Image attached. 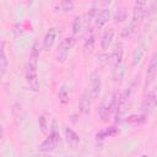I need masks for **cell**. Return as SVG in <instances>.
<instances>
[{
  "label": "cell",
  "mask_w": 157,
  "mask_h": 157,
  "mask_svg": "<svg viewBox=\"0 0 157 157\" xmlns=\"http://www.w3.org/2000/svg\"><path fill=\"white\" fill-rule=\"evenodd\" d=\"M39 53H40L39 44L34 43L32 47V50H31L29 60H28L27 66H26V82L32 91H38V88H39L38 72H37V64H38V59H39Z\"/></svg>",
  "instance_id": "1"
},
{
  "label": "cell",
  "mask_w": 157,
  "mask_h": 157,
  "mask_svg": "<svg viewBox=\"0 0 157 157\" xmlns=\"http://www.w3.org/2000/svg\"><path fill=\"white\" fill-rule=\"evenodd\" d=\"M147 2L145 1H136L135 5H134V12H132V20H131V23H130V29L134 31L136 29L141 23H142V20L146 15V11H147Z\"/></svg>",
  "instance_id": "2"
},
{
  "label": "cell",
  "mask_w": 157,
  "mask_h": 157,
  "mask_svg": "<svg viewBox=\"0 0 157 157\" xmlns=\"http://www.w3.org/2000/svg\"><path fill=\"white\" fill-rule=\"evenodd\" d=\"M117 94L114 93L112 97H110V99H108V101H104V103L101 105V108H99V112H98V114H99V118H101V120L102 121H108L109 119H110V117H112V114L114 113V110L117 109Z\"/></svg>",
  "instance_id": "3"
},
{
  "label": "cell",
  "mask_w": 157,
  "mask_h": 157,
  "mask_svg": "<svg viewBox=\"0 0 157 157\" xmlns=\"http://www.w3.org/2000/svg\"><path fill=\"white\" fill-rule=\"evenodd\" d=\"M59 140H60V135H59L58 130L56 129H52V131L49 132L48 137L39 145L38 148H39L40 152H50L56 147Z\"/></svg>",
  "instance_id": "4"
},
{
  "label": "cell",
  "mask_w": 157,
  "mask_h": 157,
  "mask_svg": "<svg viewBox=\"0 0 157 157\" xmlns=\"http://www.w3.org/2000/svg\"><path fill=\"white\" fill-rule=\"evenodd\" d=\"M76 39L75 37H65L61 39V42L59 43V47H58V54H56V60H60V61H64L67 56V53L69 50L74 47Z\"/></svg>",
  "instance_id": "5"
},
{
  "label": "cell",
  "mask_w": 157,
  "mask_h": 157,
  "mask_svg": "<svg viewBox=\"0 0 157 157\" xmlns=\"http://www.w3.org/2000/svg\"><path fill=\"white\" fill-rule=\"evenodd\" d=\"M157 105V92L156 91H150L147 92L144 98H142V103H141V109L145 113H151Z\"/></svg>",
  "instance_id": "6"
},
{
  "label": "cell",
  "mask_w": 157,
  "mask_h": 157,
  "mask_svg": "<svg viewBox=\"0 0 157 157\" xmlns=\"http://www.w3.org/2000/svg\"><path fill=\"white\" fill-rule=\"evenodd\" d=\"M157 75V53L152 54L150 63H148V67L146 71V77H145V87H150V85L155 81V77Z\"/></svg>",
  "instance_id": "7"
},
{
  "label": "cell",
  "mask_w": 157,
  "mask_h": 157,
  "mask_svg": "<svg viewBox=\"0 0 157 157\" xmlns=\"http://www.w3.org/2000/svg\"><path fill=\"white\" fill-rule=\"evenodd\" d=\"M130 92H131V88L125 90V91L120 94V97H119V99H118L117 109H115L117 120H120V118L124 115V113H125V110H126V105H128V99H129Z\"/></svg>",
  "instance_id": "8"
},
{
  "label": "cell",
  "mask_w": 157,
  "mask_h": 157,
  "mask_svg": "<svg viewBox=\"0 0 157 157\" xmlns=\"http://www.w3.org/2000/svg\"><path fill=\"white\" fill-rule=\"evenodd\" d=\"M101 87H102V81L101 76L96 72L91 74V85H90V94L93 98H97L101 93Z\"/></svg>",
  "instance_id": "9"
},
{
  "label": "cell",
  "mask_w": 157,
  "mask_h": 157,
  "mask_svg": "<svg viewBox=\"0 0 157 157\" xmlns=\"http://www.w3.org/2000/svg\"><path fill=\"white\" fill-rule=\"evenodd\" d=\"M91 104H92V97L90 94V92H83L81 94L80 98V103H78V109L82 114H90L91 112Z\"/></svg>",
  "instance_id": "10"
},
{
  "label": "cell",
  "mask_w": 157,
  "mask_h": 157,
  "mask_svg": "<svg viewBox=\"0 0 157 157\" xmlns=\"http://www.w3.org/2000/svg\"><path fill=\"white\" fill-rule=\"evenodd\" d=\"M123 54H124V49H123V43L119 42L115 44L112 54H110V63L114 65V66H118L121 64V60H123Z\"/></svg>",
  "instance_id": "11"
},
{
  "label": "cell",
  "mask_w": 157,
  "mask_h": 157,
  "mask_svg": "<svg viewBox=\"0 0 157 157\" xmlns=\"http://www.w3.org/2000/svg\"><path fill=\"white\" fill-rule=\"evenodd\" d=\"M109 18H110V10H109V9H103V10H101V11L97 13L96 18H94V26H96V28H98V29L103 28V27L105 26V23L108 22Z\"/></svg>",
  "instance_id": "12"
},
{
  "label": "cell",
  "mask_w": 157,
  "mask_h": 157,
  "mask_svg": "<svg viewBox=\"0 0 157 157\" xmlns=\"http://www.w3.org/2000/svg\"><path fill=\"white\" fill-rule=\"evenodd\" d=\"M55 39H56V29L55 28H50L45 33V36H44V39H43V49L44 50H49L53 47Z\"/></svg>",
  "instance_id": "13"
},
{
  "label": "cell",
  "mask_w": 157,
  "mask_h": 157,
  "mask_svg": "<svg viewBox=\"0 0 157 157\" xmlns=\"http://www.w3.org/2000/svg\"><path fill=\"white\" fill-rule=\"evenodd\" d=\"M113 39H114V29L113 28H107L104 31L103 36H102V39H101V47H102V49L103 50L108 49L109 45L112 44Z\"/></svg>",
  "instance_id": "14"
},
{
  "label": "cell",
  "mask_w": 157,
  "mask_h": 157,
  "mask_svg": "<svg viewBox=\"0 0 157 157\" xmlns=\"http://www.w3.org/2000/svg\"><path fill=\"white\" fill-rule=\"evenodd\" d=\"M65 137H66L67 144H69L70 146H72V147H75V146L80 142V136H78L71 128H69V126L65 128Z\"/></svg>",
  "instance_id": "15"
},
{
  "label": "cell",
  "mask_w": 157,
  "mask_h": 157,
  "mask_svg": "<svg viewBox=\"0 0 157 157\" xmlns=\"http://www.w3.org/2000/svg\"><path fill=\"white\" fill-rule=\"evenodd\" d=\"M38 124H39L40 130L47 134L49 131V126H50V117L48 114H42L38 119Z\"/></svg>",
  "instance_id": "16"
},
{
  "label": "cell",
  "mask_w": 157,
  "mask_h": 157,
  "mask_svg": "<svg viewBox=\"0 0 157 157\" xmlns=\"http://www.w3.org/2000/svg\"><path fill=\"white\" fill-rule=\"evenodd\" d=\"M94 43H96V36L94 34H90L86 38L85 43H83V52H85V54H90L93 50Z\"/></svg>",
  "instance_id": "17"
},
{
  "label": "cell",
  "mask_w": 157,
  "mask_h": 157,
  "mask_svg": "<svg viewBox=\"0 0 157 157\" xmlns=\"http://www.w3.org/2000/svg\"><path fill=\"white\" fill-rule=\"evenodd\" d=\"M144 53H145V49H144V44H140L137 45L134 52H132V64L136 65L137 63H140V60L142 59L144 56Z\"/></svg>",
  "instance_id": "18"
},
{
  "label": "cell",
  "mask_w": 157,
  "mask_h": 157,
  "mask_svg": "<svg viewBox=\"0 0 157 157\" xmlns=\"http://www.w3.org/2000/svg\"><path fill=\"white\" fill-rule=\"evenodd\" d=\"M6 69H7V56H6L4 45H2V48H1V58H0V75H1V77L5 76Z\"/></svg>",
  "instance_id": "19"
},
{
  "label": "cell",
  "mask_w": 157,
  "mask_h": 157,
  "mask_svg": "<svg viewBox=\"0 0 157 157\" xmlns=\"http://www.w3.org/2000/svg\"><path fill=\"white\" fill-rule=\"evenodd\" d=\"M72 7H74V2L72 1H60L59 4L55 5V9L58 11H64V12L71 11Z\"/></svg>",
  "instance_id": "20"
},
{
  "label": "cell",
  "mask_w": 157,
  "mask_h": 157,
  "mask_svg": "<svg viewBox=\"0 0 157 157\" xmlns=\"http://www.w3.org/2000/svg\"><path fill=\"white\" fill-rule=\"evenodd\" d=\"M58 97H59V102L63 103V104H66L70 99V96H69V92L65 88V86H61L60 90H59V93H58Z\"/></svg>",
  "instance_id": "21"
},
{
  "label": "cell",
  "mask_w": 157,
  "mask_h": 157,
  "mask_svg": "<svg viewBox=\"0 0 157 157\" xmlns=\"http://www.w3.org/2000/svg\"><path fill=\"white\" fill-rule=\"evenodd\" d=\"M117 131H118V130H117L115 126H110V128H108V129L101 131L99 134H97V137H99V139H104V137H108V136H110V135H114Z\"/></svg>",
  "instance_id": "22"
},
{
  "label": "cell",
  "mask_w": 157,
  "mask_h": 157,
  "mask_svg": "<svg viewBox=\"0 0 157 157\" xmlns=\"http://www.w3.org/2000/svg\"><path fill=\"white\" fill-rule=\"evenodd\" d=\"M126 120L130 123H134V124H139V123H144L146 120V115L145 114H135V115H130Z\"/></svg>",
  "instance_id": "23"
},
{
  "label": "cell",
  "mask_w": 157,
  "mask_h": 157,
  "mask_svg": "<svg viewBox=\"0 0 157 157\" xmlns=\"http://www.w3.org/2000/svg\"><path fill=\"white\" fill-rule=\"evenodd\" d=\"M71 29H72V33H74V34H77V33L81 31V17L77 16V17L74 18Z\"/></svg>",
  "instance_id": "24"
},
{
  "label": "cell",
  "mask_w": 157,
  "mask_h": 157,
  "mask_svg": "<svg viewBox=\"0 0 157 157\" xmlns=\"http://www.w3.org/2000/svg\"><path fill=\"white\" fill-rule=\"evenodd\" d=\"M114 18H115L117 22H121V21H124V20L126 18V10H125V7H120V9H118Z\"/></svg>",
  "instance_id": "25"
},
{
  "label": "cell",
  "mask_w": 157,
  "mask_h": 157,
  "mask_svg": "<svg viewBox=\"0 0 157 157\" xmlns=\"http://www.w3.org/2000/svg\"><path fill=\"white\" fill-rule=\"evenodd\" d=\"M123 74H124V69L120 65L115 66V69H114V80L115 81H118V80L120 81L121 77H123Z\"/></svg>",
  "instance_id": "26"
}]
</instances>
